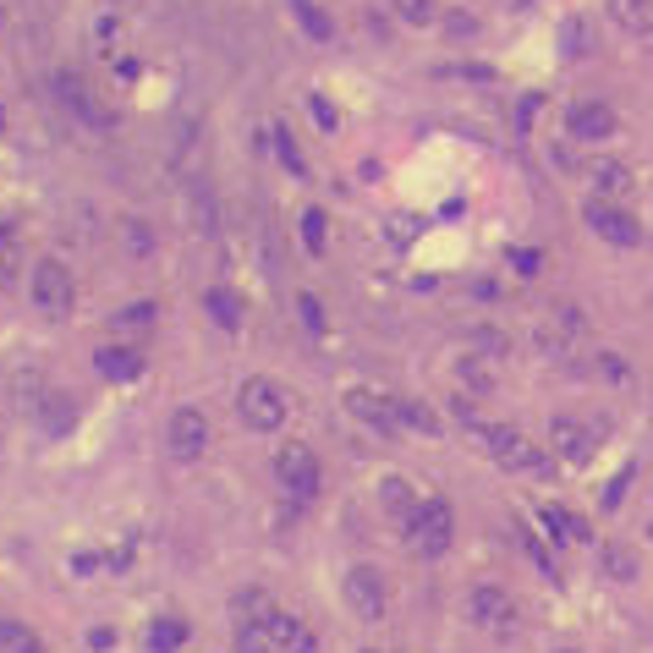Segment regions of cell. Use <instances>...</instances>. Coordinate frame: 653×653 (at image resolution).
<instances>
[{"instance_id": "obj_1", "label": "cell", "mask_w": 653, "mask_h": 653, "mask_svg": "<svg viewBox=\"0 0 653 653\" xmlns=\"http://www.w3.org/2000/svg\"><path fill=\"white\" fill-rule=\"evenodd\" d=\"M285 412H291V396H285L275 380H264V374L242 380V390H236V418H242L253 434H275V429L285 423Z\"/></svg>"}, {"instance_id": "obj_2", "label": "cell", "mask_w": 653, "mask_h": 653, "mask_svg": "<svg viewBox=\"0 0 653 653\" xmlns=\"http://www.w3.org/2000/svg\"><path fill=\"white\" fill-rule=\"evenodd\" d=\"M451 533H456V511L445 500H418V511L407 516V544L429 560L451 549Z\"/></svg>"}, {"instance_id": "obj_3", "label": "cell", "mask_w": 653, "mask_h": 653, "mask_svg": "<svg viewBox=\"0 0 653 653\" xmlns=\"http://www.w3.org/2000/svg\"><path fill=\"white\" fill-rule=\"evenodd\" d=\"M28 296H34V307H39L45 318H67V313H72V296H78V285H72V269H67L61 258H45V264H34Z\"/></svg>"}, {"instance_id": "obj_4", "label": "cell", "mask_w": 653, "mask_h": 653, "mask_svg": "<svg viewBox=\"0 0 653 653\" xmlns=\"http://www.w3.org/2000/svg\"><path fill=\"white\" fill-rule=\"evenodd\" d=\"M483 445H489V456H494L500 467H511V473H538V467H544V451H538L522 429L489 423V429H483Z\"/></svg>"}, {"instance_id": "obj_5", "label": "cell", "mask_w": 653, "mask_h": 653, "mask_svg": "<svg viewBox=\"0 0 653 653\" xmlns=\"http://www.w3.org/2000/svg\"><path fill=\"white\" fill-rule=\"evenodd\" d=\"M275 478L291 500H313L318 494V456L307 445H280L275 451Z\"/></svg>"}, {"instance_id": "obj_6", "label": "cell", "mask_w": 653, "mask_h": 653, "mask_svg": "<svg viewBox=\"0 0 653 653\" xmlns=\"http://www.w3.org/2000/svg\"><path fill=\"white\" fill-rule=\"evenodd\" d=\"M165 445H171L176 462H198L209 451V418L198 407H176L171 423H165Z\"/></svg>"}, {"instance_id": "obj_7", "label": "cell", "mask_w": 653, "mask_h": 653, "mask_svg": "<svg viewBox=\"0 0 653 653\" xmlns=\"http://www.w3.org/2000/svg\"><path fill=\"white\" fill-rule=\"evenodd\" d=\"M587 225H593V236H604V242H615V247H637V242H642V225H637L615 198H593V203H587Z\"/></svg>"}, {"instance_id": "obj_8", "label": "cell", "mask_w": 653, "mask_h": 653, "mask_svg": "<svg viewBox=\"0 0 653 653\" xmlns=\"http://www.w3.org/2000/svg\"><path fill=\"white\" fill-rule=\"evenodd\" d=\"M347 604L358 620H380L385 615V571L380 565H352L347 571Z\"/></svg>"}, {"instance_id": "obj_9", "label": "cell", "mask_w": 653, "mask_h": 653, "mask_svg": "<svg viewBox=\"0 0 653 653\" xmlns=\"http://www.w3.org/2000/svg\"><path fill=\"white\" fill-rule=\"evenodd\" d=\"M549 445H555V456H560V462L582 467V462L598 451V434H593L587 423H576V418H555V423H549Z\"/></svg>"}, {"instance_id": "obj_10", "label": "cell", "mask_w": 653, "mask_h": 653, "mask_svg": "<svg viewBox=\"0 0 653 653\" xmlns=\"http://www.w3.org/2000/svg\"><path fill=\"white\" fill-rule=\"evenodd\" d=\"M565 132H571L576 143H604V138H615V110L598 105V100H582V105H571Z\"/></svg>"}, {"instance_id": "obj_11", "label": "cell", "mask_w": 653, "mask_h": 653, "mask_svg": "<svg viewBox=\"0 0 653 653\" xmlns=\"http://www.w3.org/2000/svg\"><path fill=\"white\" fill-rule=\"evenodd\" d=\"M467 615L478 620V626H489V631H505L511 626V615H516V604H511V593L505 587H473V598H467Z\"/></svg>"}, {"instance_id": "obj_12", "label": "cell", "mask_w": 653, "mask_h": 653, "mask_svg": "<svg viewBox=\"0 0 653 653\" xmlns=\"http://www.w3.org/2000/svg\"><path fill=\"white\" fill-rule=\"evenodd\" d=\"M352 401V412L369 423V429H380V434H396L401 429V407L390 401V396H374V390H352L347 396Z\"/></svg>"}, {"instance_id": "obj_13", "label": "cell", "mask_w": 653, "mask_h": 653, "mask_svg": "<svg viewBox=\"0 0 653 653\" xmlns=\"http://www.w3.org/2000/svg\"><path fill=\"white\" fill-rule=\"evenodd\" d=\"M609 18H615L626 34L648 39V34H653V0H609Z\"/></svg>"}, {"instance_id": "obj_14", "label": "cell", "mask_w": 653, "mask_h": 653, "mask_svg": "<svg viewBox=\"0 0 653 653\" xmlns=\"http://www.w3.org/2000/svg\"><path fill=\"white\" fill-rule=\"evenodd\" d=\"M100 374L105 380H138L143 374V352L138 347H105L100 352Z\"/></svg>"}, {"instance_id": "obj_15", "label": "cell", "mask_w": 653, "mask_h": 653, "mask_svg": "<svg viewBox=\"0 0 653 653\" xmlns=\"http://www.w3.org/2000/svg\"><path fill=\"white\" fill-rule=\"evenodd\" d=\"M203 307L214 313V324H220V330H242V296H236V291L214 285V291H203Z\"/></svg>"}, {"instance_id": "obj_16", "label": "cell", "mask_w": 653, "mask_h": 653, "mask_svg": "<svg viewBox=\"0 0 653 653\" xmlns=\"http://www.w3.org/2000/svg\"><path fill=\"white\" fill-rule=\"evenodd\" d=\"M0 648H7V653H45L39 631L23 626V620H12V615H0Z\"/></svg>"}, {"instance_id": "obj_17", "label": "cell", "mask_w": 653, "mask_h": 653, "mask_svg": "<svg viewBox=\"0 0 653 653\" xmlns=\"http://www.w3.org/2000/svg\"><path fill=\"white\" fill-rule=\"evenodd\" d=\"M544 527L560 538V544H587L593 533H587V522L582 516H571V511H560V505H544Z\"/></svg>"}, {"instance_id": "obj_18", "label": "cell", "mask_w": 653, "mask_h": 653, "mask_svg": "<svg viewBox=\"0 0 653 653\" xmlns=\"http://www.w3.org/2000/svg\"><path fill=\"white\" fill-rule=\"evenodd\" d=\"M604 576L609 582H637V549L631 544H604Z\"/></svg>"}, {"instance_id": "obj_19", "label": "cell", "mask_w": 653, "mask_h": 653, "mask_svg": "<svg viewBox=\"0 0 653 653\" xmlns=\"http://www.w3.org/2000/svg\"><path fill=\"white\" fill-rule=\"evenodd\" d=\"M182 642H187V620H182V615H160V620L149 626V648H154V653H176Z\"/></svg>"}, {"instance_id": "obj_20", "label": "cell", "mask_w": 653, "mask_h": 653, "mask_svg": "<svg viewBox=\"0 0 653 653\" xmlns=\"http://www.w3.org/2000/svg\"><path fill=\"white\" fill-rule=\"evenodd\" d=\"M236 653H285V648L275 642V631L264 620H242L236 626Z\"/></svg>"}, {"instance_id": "obj_21", "label": "cell", "mask_w": 653, "mask_h": 653, "mask_svg": "<svg viewBox=\"0 0 653 653\" xmlns=\"http://www.w3.org/2000/svg\"><path fill=\"white\" fill-rule=\"evenodd\" d=\"M587 176H593V187H598L604 198H620V193H631V171H626V165H615V160H598Z\"/></svg>"}, {"instance_id": "obj_22", "label": "cell", "mask_w": 653, "mask_h": 653, "mask_svg": "<svg viewBox=\"0 0 653 653\" xmlns=\"http://www.w3.org/2000/svg\"><path fill=\"white\" fill-rule=\"evenodd\" d=\"M39 418H45L50 434H67V429L78 423V407H72V396H56V390H50V396L39 401Z\"/></svg>"}, {"instance_id": "obj_23", "label": "cell", "mask_w": 653, "mask_h": 653, "mask_svg": "<svg viewBox=\"0 0 653 653\" xmlns=\"http://www.w3.org/2000/svg\"><path fill=\"white\" fill-rule=\"evenodd\" d=\"M380 500H385V511H396L401 522L418 511V494H412V483H407V478H385V483H380Z\"/></svg>"}, {"instance_id": "obj_24", "label": "cell", "mask_w": 653, "mask_h": 653, "mask_svg": "<svg viewBox=\"0 0 653 653\" xmlns=\"http://www.w3.org/2000/svg\"><path fill=\"white\" fill-rule=\"evenodd\" d=\"M61 105H72L83 121H100V110H94V100H89V83L72 78V72H61Z\"/></svg>"}, {"instance_id": "obj_25", "label": "cell", "mask_w": 653, "mask_h": 653, "mask_svg": "<svg viewBox=\"0 0 653 653\" xmlns=\"http://www.w3.org/2000/svg\"><path fill=\"white\" fill-rule=\"evenodd\" d=\"M23 269V242L12 236V225H0V285H12Z\"/></svg>"}, {"instance_id": "obj_26", "label": "cell", "mask_w": 653, "mask_h": 653, "mask_svg": "<svg viewBox=\"0 0 653 653\" xmlns=\"http://www.w3.org/2000/svg\"><path fill=\"white\" fill-rule=\"evenodd\" d=\"M560 45H565V56L582 61V56H593V28H587L582 18H571V23L560 28Z\"/></svg>"}, {"instance_id": "obj_27", "label": "cell", "mask_w": 653, "mask_h": 653, "mask_svg": "<svg viewBox=\"0 0 653 653\" xmlns=\"http://www.w3.org/2000/svg\"><path fill=\"white\" fill-rule=\"evenodd\" d=\"M291 12H296V23H302L313 39H330V18H324L313 0H291Z\"/></svg>"}, {"instance_id": "obj_28", "label": "cell", "mask_w": 653, "mask_h": 653, "mask_svg": "<svg viewBox=\"0 0 653 653\" xmlns=\"http://www.w3.org/2000/svg\"><path fill=\"white\" fill-rule=\"evenodd\" d=\"M390 7H396V18L401 23H412V28H429L440 12H434V0H390Z\"/></svg>"}, {"instance_id": "obj_29", "label": "cell", "mask_w": 653, "mask_h": 653, "mask_svg": "<svg viewBox=\"0 0 653 653\" xmlns=\"http://www.w3.org/2000/svg\"><path fill=\"white\" fill-rule=\"evenodd\" d=\"M396 407H401V423H407V429H423V434H440V418H434V412H429L423 401H396Z\"/></svg>"}, {"instance_id": "obj_30", "label": "cell", "mask_w": 653, "mask_h": 653, "mask_svg": "<svg viewBox=\"0 0 653 653\" xmlns=\"http://www.w3.org/2000/svg\"><path fill=\"white\" fill-rule=\"evenodd\" d=\"M302 247H307L313 258L324 253V209H307V214H302Z\"/></svg>"}, {"instance_id": "obj_31", "label": "cell", "mask_w": 653, "mask_h": 653, "mask_svg": "<svg viewBox=\"0 0 653 653\" xmlns=\"http://www.w3.org/2000/svg\"><path fill=\"white\" fill-rule=\"evenodd\" d=\"M154 318H160L154 302H132V307L121 313V330H154Z\"/></svg>"}, {"instance_id": "obj_32", "label": "cell", "mask_w": 653, "mask_h": 653, "mask_svg": "<svg viewBox=\"0 0 653 653\" xmlns=\"http://www.w3.org/2000/svg\"><path fill=\"white\" fill-rule=\"evenodd\" d=\"M505 258H511V269H516L522 280H533V275L544 269V253H533V247H511Z\"/></svg>"}, {"instance_id": "obj_33", "label": "cell", "mask_w": 653, "mask_h": 653, "mask_svg": "<svg viewBox=\"0 0 653 653\" xmlns=\"http://www.w3.org/2000/svg\"><path fill=\"white\" fill-rule=\"evenodd\" d=\"M296 313H302V324H307V330H324V307H318V296H296Z\"/></svg>"}, {"instance_id": "obj_34", "label": "cell", "mask_w": 653, "mask_h": 653, "mask_svg": "<svg viewBox=\"0 0 653 653\" xmlns=\"http://www.w3.org/2000/svg\"><path fill=\"white\" fill-rule=\"evenodd\" d=\"M593 369H598V374H604V380H615V385H620V380H626V374H631V369H626V363H620V358H615V352H598V363H593Z\"/></svg>"}, {"instance_id": "obj_35", "label": "cell", "mask_w": 653, "mask_h": 653, "mask_svg": "<svg viewBox=\"0 0 653 653\" xmlns=\"http://www.w3.org/2000/svg\"><path fill=\"white\" fill-rule=\"evenodd\" d=\"M445 23H451V34H473V28H478L467 12H456V18H445Z\"/></svg>"}, {"instance_id": "obj_36", "label": "cell", "mask_w": 653, "mask_h": 653, "mask_svg": "<svg viewBox=\"0 0 653 653\" xmlns=\"http://www.w3.org/2000/svg\"><path fill=\"white\" fill-rule=\"evenodd\" d=\"M89 642H94V648L105 653V648H116V631H89Z\"/></svg>"}, {"instance_id": "obj_37", "label": "cell", "mask_w": 653, "mask_h": 653, "mask_svg": "<svg viewBox=\"0 0 653 653\" xmlns=\"http://www.w3.org/2000/svg\"><path fill=\"white\" fill-rule=\"evenodd\" d=\"M505 7H511V12H522V7H533V0H505Z\"/></svg>"}, {"instance_id": "obj_38", "label": "cell", "mask_w": 653, "mask_h": 653, "mask_svg": "<svg viewBox=\"0 0 653 653\" xmlns=\"http://www.w3.org/2000/svg\"><path fill=\"white\" fill-rule=\"evenodd\" d=\"M560 653H571V648H560Z\"/></svg>"}]
</instances>
